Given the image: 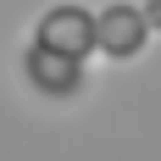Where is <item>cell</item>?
Listing matches in <instances>:
<instances>
[{"mask_svg": "<svg viewBox=\"0 0 161 161\" xmlns=\"http://www.w3.org/2000/svg\"><path fill=\"white\" fill-rule=\"evenodd\" d=\"M89 33H95L89 11H78V6H50L45 22H39V45L61 50V56H78V50L89 45Z\"/></svg>", "mask_w": 161, "mask_h": 161, "instance_id": "obj_1", "label": "cell"}]
</instances>
